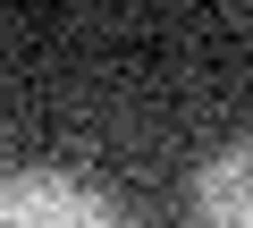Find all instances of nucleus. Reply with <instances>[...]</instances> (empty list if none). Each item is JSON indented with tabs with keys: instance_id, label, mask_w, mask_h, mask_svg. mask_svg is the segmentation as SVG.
Here are the masks:
<instances>
[{
	"instance_id": "nucleus-1",
	"label": "nucleus",
	"mask_w": 253,
	"mask_h": 228,
	"mask_svg": "<svg viewBox=\"0 0 253 228\" xmlns=\"http://www.w3.org/2000/svg\"><path fill=\"white\" fill-rule=\"evenodd\" d=\"M0 228H126L110 194L59 169H9L0 178Z\"/></svg>"
},
{
	"instance_id": "nucleus-2",
	"label": "nucleus",
	"mask_w": 253,
	"mask_h": 228,
	"mask_svg": "<svg viewBox=\"0 0 253 228\" xmlns=\"http://www.w3.org/2000/svg\"><path fill=\"white\" fill-rule=\"evenodd\" d=\"M194 228H253V144H228L194 169Z\"/></svg>"
}]
</instances>
